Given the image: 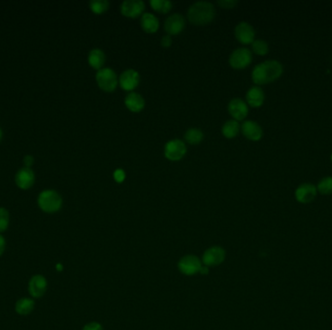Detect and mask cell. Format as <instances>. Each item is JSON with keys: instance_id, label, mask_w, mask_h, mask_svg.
Wrapping results in <instances>:
<instances>
[{"instance_id": "e575fe53", "label": "cell", "mask_w": 332, "mask_h": 330, "mask_svg": "<svg viewBox=\"0 0 332 330\" xmlns=\"http://www.w3.org/2000/svg\"><path fill=\"white\" fill-rule=\"evenodd\" d=\"M6 248V241L5 238L0 234V256H2V254L4 253Z\"/></svg>"}, {"instance_id": "d6a6232c", "label": "cell", "mask_w": 332, "mask_h": 330, "mask_svg": "<svg viewBox=\"0 0 332 330\" xmlns=\"http://www.w3.org/2000/svg\"><path fill=\"white\" fill-rule=\"evenodd\" d=\"M162 46L163 48H169L172 45V38L170 35H164L162 38Z\"/></svg>"}, {"instance_id": "4fadbf2b", "label": "cell", "mask_w": 332, "mask_h": 330, "mask_svg": "<svg viewBox=\"0 0 332 330\" xmlns=\"http://www.w3.org/2000/svg\"><path fill=\"white\" fill-rule=\"evenodd\" d=\"M318 194L317 186L312 183H303L296 190V199L300 204H310L314 201Z\"/></svg>"}, {"instance_id": "484cf974", "label": "cell", "mask_w": 332, "mask_h": 330, "mask_svg": "<svg viewBox=\"0 0 332 330\" xmlns=\"http://www.w3.org/2000/svg\"><path fill=\"white\" fill-rule=\"evenodd\" d=\"M110 3L107 0H91L90 2V8L94 14H103L109 9Z\"/></svg>"}, {"instance_id": "6da1fadb", "label": "cell", "mask_w": 332, "mask_h": 330, "mask_svg": "<svg viewBox=\"0 0 332 330\" xmlns=\"http://www.w3.org/2000/svg\"><path fill=\"white\" fill-rule=\"evenodd\" d=\"M284 68L277 60H266L258 64L251 72V80L257 85H262L278 80Z\"/></svg>"}, {"instance_id": "2e32d148", "label": "cell", "mask_w": 332, "mask_h": 330, "mask_svg": "<svg viewBox=\"0 0 332 330\" xmlns=\"http://www.w3.org/2000/svg\"><path fill=\"white\" fill-rule=\"evenodd\" d=\"M47 280L43 275H34L28 282V292L34 298H40L47 291Z\"/></svg>"}, {"instance_id": "30bf717a", "label": "cell", "mask_w": 332, "mask_h": 330, "mask_svg": "<svg viewBox=\"0 0 332 330\" xmlns=\"http://www.w3.org/2000/svg\"><path fill=\"white\" fill-rule=\"evenodd\" d=\"M145 3L142 0H125L121 5V13L126 18H134L143 15Z\"/></svg>"}, {"instance_id": "f546056e", "label": "cell", "mask_w": 332, "mask_h": 330, "mask_svg": "<svg viewBox=\"0 0 332 330\" xmlns=\"http://www.w3.org/2000/svg\"><path fill=\"white\" fill-rule=\"evenodd\" d=\"M238 1L236 0H219L218 4L225 9H232L237 5Z\"/></svg>"}, {"instance_id": "d6986e66", "label": "cell", "mask_w": 332, "mask_h": 330, "mask_svg": "<svg viewBox=\"0 0 332 330\" xmlns=\"http://www.w3.org/2000/svg\"><path fill=\"white\" fill-rule=\"evenodd\" d=\"M265 95L263 90L260 86H252L248 90L246 94V101L249 106L252 107H259L263 105Z\"/></svg>"}, {"instance_id": "cb8c5ba5", "label": "cell", "mask_w": 332, "mask_h": 330, "mask_svg": "<svg viewBox=\"0 0 332 330\" xmlns=\"http://www.w3.org/2000/svg\"><path fill=\"white\" fill-rule=\"evenodd\" d=\"M203 138H204L203 132L198 128H190L185 134L186 142L190 144H198L201 143Z\"/></svg>"}, {"instance_id": "44dd1931", "label": "cell", "mask_w": 332, "mask_h": 330, "mask_svg": "<svg viewBox=\"0 0 332 330\" xmlns=\"http://www.w3.org/2000/svg\"><path fill=\"white\" fill-rule=\"evenodd\" d=\"M105 60H106V56H105V53L100 50V49H93L91 50L88 56V61L90 65V67H92L95 70H100L103 68L104 64H105Z\"/></svg>"}, {"instance_id": "9a60e30c", "label": "cell", "mask_w": 332, "mask_h": 330, "mask_svg": "<svg viewBox=\"0 0 332 330\" xmlns=\"http://www.w3.org/2000/svg\"><path fill=\"white\" fill-rule=\"evenodd\" d=\"M241 132L245 138H247L251 142L260 141L263 136L261 126L253 120L245 121L241 125Z\"/></svg>"}, {"instance_id": "603a6c76", "label": "cell", "mask_w": 332, "mask_h": 330, "mask_svg": "<svg viewBox=\"0 0 332 330\" xmlns=\"http://www.w3.org/2000/svg\"><path fill=\"white\" fill-rule=\"evenodd\" d=\"M240 130L241 126L238 123V121L231 119L225 122L222 128V133L226 139H233L240 132Z\"/></svg>"}, {"instance_id": "ac0fdd59", "label": "cell", "mask_w": 332, "mask_h": 330, "mask_svg": "<svg viewBox=\"0 0 332 330\" xmlns=\"http://www.w3.org/2000/svg\"><path fill=\"white\" fill-rule=\"evenodd\" d=\"M126 107L132 113H139L145 107V99L137 92L131 91L125 97Z\"/></svg>"}, {"instance_id": "8fae6325", "label": "cell", "mask_w": 332, "mask_h": 330, "mask_svg": "<svg viewBox=\"0 0 332 330\" xmlns=\"http://www.w3.org/2000/svg\"><path fill=\"white\" fill-rule=\"evenodd\" d=\"M225 259V252L219 246H214L205 251L202 257V263L205 267H216L221 265Z\"/></svg>"}, {"instance_id": "4dcf8cb0", "label": "cell", "mask_w": 332, "mask_h": 330, "mask_svg": "<svg viewBox=\"0 0 332 330\" xmlns=\"http://www.w3.org/2000/svg\"><path fill=\"white\" fill-rule=\"evenodd\" d=\"M113 177H114V179H115L116 182H118V183H122L126 179V172H125V170H123V169H117V170L114 171Z\"/></svg>"}, {"instance_id": "e0dca14e", "label": "cell", "mask_w": 332, "mask_h": 330, "mask_svg": "<svg viewBox=\"0 0 332 330\" xmlns=\"http://www.w3.org/2000/svg\"><path fill=\"white\" fill-rule=\"evenodd\" d=\"M15 181L18 188L27 190L32 187L35 181V174L30 168H23L18 170L15 177Z\"/></svg>"}, {"instance_id": "ffe728a7", "label": "cell", "mask_w": 332, "mask_h": 330, "mask_svg": "<svg viewBox=\"0 0 332 330\" xmlns=\"http://www.w3.org/2000/svg\"><path fill=\"white\" fill-rule=\"evenodd\" d=\"M141 27L147 33H155L160 27V20L153 14L144 13L141 16Z\"/></svg>"}, {"instance_id": "5bb4252c", "label": "cell", "mask_w": 332, "mask_h": 330, "mask_svg": "<svg viewBox=\"0 0 332 330\" xmlns=\"http://www.w3.org/2000/svg\"><path fill=\"white\" fill-rule=\"evenodd\" d=\"M227 109L230 116H232L234 120L236 121L243 120L249 114L248 104L240 98L232 99L227 106Z\"/></svg>"}, {"instance_id": "83f0119b", "label": "cell", "mask_w": 332, "mask_h": 330, "mask_svg": "<svg viewBox=\"0 0 332 330\" xmlns=\"http://www.w3.org/2000/svg\"><path fill=\"white\" fill-rule=\"evenodd\" d=\"M251 48H252L253 53L258 55H265L269 52L268 44L264 40H261V39L255 40L251 44Z\"/></svg>"}, {"instance_id": "7c38bea8", "label": "cell", "mask_w": 332, "mask_h": 330, "mask_svg": "<svg viewBox=\"0 0 332 330\" xmlns=\"http://www.w3.org/2000/svg\"><path fill=\"white\" fill-rule=\"evenodd\" d=\"M186 26L185 18L178 13H174L165 19L164 29L167 35H177L181 33Z\"/></svg>"}, {"instance_id": "d590c367", "label": "cell", "mask_w": 332, "mask_h": 330, "mask_svg": "<svg viewBox=\"0 0 332 330\" xmlns=\"http://www.w3.org/2000/svg\"><path fill=\"white\" fill-rule=\"evenodd\" d=\"M2 136H3V133H2V130H1V128H0V142H1V140H2Z\"/></svg>"}, {"instance_id": "4316f807", "label": "cell", "mask_w": 332, "mask_h": 330, "mask_svg": "<svg viewBox=\"0 0 332 330\" xmlns=\"http://www.w3.org/2000/svg\"><path fill=\"white\" fill-rule=\"evenodd\" d=\"M317 190L322 195H331L332 194V177L323 178L318 184Z\"/></svg>"}, {"instance_id": "1f68e13d", "label": "cell", "mask_w": 332, "mask_h": 330, "mask_svg": "<svg viewBox=\"0 0 332 330\" xmlns=\"http://www.w3.org/2000/svg\"><path fill=\"white\" fill-rule=\"evenodd\" d=\"M83 330H103L101 324L99 323V322H95V321H92V322H90L88 324H86L84 326Z\"/></svg>"}, {"instance_id": "5b68a950", "label": "cell", "mask_w": 332, "mask_h": 330, "mask_svg": "<svg viewBox=\"0 0 332 330\" xmlns=\"http://www.w3.org/2000/svg\"><path fill=\"white\" fill-rule=\"evenodd\" d=\"M187 153L186 143L179 139L171 140L164 146V156L170 161H179L185 157Z\"/></svg>"}, {"instance_id": "277c9868", "label": "cell", "mask_w": 332, "mask_h": 330, "mask_svg": "<svg viewBox=\"0 0 332 330\" xmlns=\"http://www.w3.org/2000/svg\"><path fill=\"white\" fill-rule=\"evenodd\" d=\"M95 80L100 90L105 92H113L119 85V78L116 72L111 68L103 67L96 72Z\"/></svg>"}, {"instance_id": "9c48e42d", "label": "cell", "mask_w": 332, "mask_h": 330, "mask_svg": "<svg viewBox=\"0 0 332 330\" xmlns=\"http://www.w3.org/2000/svg\"><path fill=\"white\" fill-rule=\"evenodd\" d=\"M140 83V75L134 69H126L119 78L120 86L126 91L134 90Z\"/></svg>"}, {"instance_id": "52a82bcc", "label": "cell", "mask_w": 332, "mask_h": 330, "mask_svg": "<svg viewBox=\"0 0 332 330\" xmlns=\"http://www.w3.org/2000/svg\"><path fill=\"white\" fill-rule=\"evenodd\" d=\"M202 261L193 255H188L180 259L178 268L180 272L187 276H192L199 273L202 268Z\"/></svg>"}, {"instance_id": "3957f363", "label": "cell", "mask_w": 332, "mask_h": 330, "mask_svg": "<svg viewBox=\"0 0 332 330\" xmlns=\"http://www.w3.org/2000/svg\"><path fill=\"white\" fill-rule=\"evenodd\" d=\"M37 203L46 213H55L63 206V197L54 190H45L40 193Z\"/></svg>"}, {"instance_id": "8d00e7d4", "label": "cell", "mask_w": 332, "mask_h": 330, "mask_svg": "<svg viewBox=\"0 0 332 330\" xmlns=\"http://www.w3.org/2000/svg\"><path fill=\"white\" fill-rule=\"evenodd\" d=\"M331 161H332V154H331Z\"/></svg>"}, {"instance_id": "7402d4cb", "label": "cell", "mask_w": 332, "mask_h": 330, "mask_svg": "<svg viewBox=\"0 0 332 330\" xmlns=\"http://www.w3.org/2000/svg\"><path fill=\"white\" fill-rule=\"evenodd\" d=\"M35 303L31 298L24 297L18 299L15 306V310L21 316H27L33 311Z\"/></svg>"}, {"instance_id": "d4e9b609", "label": "cell", "mask_w": 332, "mask_h": 330, "mask_svg": "<svg viewBox=\"0 0 332 330\" xmlns=\"http://www.w3.org/2000/svg\"><path fill=\"white\" fill-rule=\"evenodd\" d=\"M150 4L154 11L162 14L168 13L172 9L173 5L170 0H151Z\"/></svg>"}, {"instance_id": "ba28073f", "label": "cell", "mask_w": 332, "mask_h": 330, "mask_svg": "<svg viewBox=\"0 0 332 330\" xmlns=\"http://www.w3.org/2000/svg\"><path fill=\"white\" fill-rule=\"evenodd\" d=\"M234 35L236 39L244 45L252 44L256 37V31L253 27L247 21L239 23L234 29Z\"/></svg>"}, {"instance_id": "f1b7e54d", "label": "cell", "mask_w": 332, "mask_h": 330, "mask_svg": "<svg viewBox=\"0 0 332 330\" xmlns=\"http://www.w3.org/2000/svg\"><path fill=\"white\" fill-rule=\"evenodd\" d=\"M9 226V212L6 208L0 207V232H5Z\"/></svg>"}, {"instance_id": "836d02e7", "label": "cell", "mask_w": 332, "mask_h": 330, "mask_svg": "<svg viewBox=\"0 0 332 330\" xmlns=\"http://www.w3.org/2000/svg\"><path fill=\"white\" fill-rule=\"evenodd\" d=\"M34 163V158L31 155H27L24 158V164L26 165V168H30Z\"/></svg>"}, {"instance_id": "8992f818", "label": "cell", "mask_w": 332, "mask_h": 330, "mask_svg": "<svg viewBox=\"0 0 332 330\" xmlns=\"http://www.w3.org/2000/svg\"><path fill=\"white\" fill-rule=\"evenodd\" d=\"M251 52L247 48L236 49L229 56V64L234 69H244L251 64Z\"/></svg>"}, {"instance_id": "7a4b0ae2", "label": "cell", "mask_w": 332, "mask_h": 330, "mask_svg": "<svg viewBox=\"0 0 332 330\" xmlns=\"http://www.w3.org/2000/svg\"><path fill=\"white\" fill-rule=\"evenodd\" d=\"M216 16L214 5L208 1H198L189 6L188 18L196 26H204L211 23Z\"/></svg>"}]
</instances>
